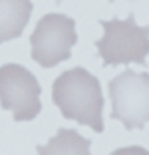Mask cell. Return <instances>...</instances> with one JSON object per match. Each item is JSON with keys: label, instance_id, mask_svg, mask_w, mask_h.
Masks as SVG:
<instances>
[{"label": "cell", "instance_id": "obj_6", "mask_svg": "<svg viewBox=\"0 0 149 155\" xmlns=\"http://www.w3.org/2000/svg\"><path fill=\"white\" fill-rule=\"evenodd\" d=\"M32 16L30 0H0V44L18 38Z\"/></svg>", "mask_w": 149, "mask_h": 155}, {"label": "cell", "instance_id": "obj_4", "mask_svg": "<svg viewBox=\"0 0 149 155\" xmlns=\"http://www.w3.org/2000/svg\"><path fill=\"white\" fill-rule=\"evenodd\" d=\"M76 22L66 14H46L36 24L30 36L32 58L42 68H54L60 62L72 58V46H76Z\"/></svg>", "mask_w": 149, "mask_h": 155}, {"label": "cell", "instance_id": "obj_5", "mask_svg": "<svg viewBox=\"0 0 149 155\" xmlns=\"http://www.w3.org/2000/svg\"><path fill=\"white\" fill-rule=\"evenodd\" d=\"M40 84L28 68L20 64L0 68V105L12 111L16 121H30L40 114Z\"/></svg>", "mask_w": 149, "mask_h": 155}, {"label": "cell", "instance_id": "obj_8", "mask_svg": "<svg viewBox=\"0 0 149 155\" xmlns=\"http://www.w3.org/2000/svg\"><path fill=\"white\" fill-rule=\"evenodd\" d=\"M109 155H149V151L143 149V147H139V145H129V147L115 149L113 153H109Z\"/></svg>", "mask_w": 149, "mask_h": 155}, {"label": "cell", "instance_id": "obj_9", "mask_svg": "<svg viewBox=\"0 0 149 155\" xmlns=\"http://www.w3.org/2000/svg\"><path fill=\"white\" fill-rule=\"evenodd\" d=\"M56 2H62V0H56Z\"/></svg>", "mask_w": 149, "mask_h": 155}, {"label": "cell", "instance_id": "obj_2", "mask_svg": "<svg viewBox=\"0 0 149 155\" xmlns=\"http://www.w3.org/2000/svg\"><path fill=\"white\" fill-rule=\"evenodd\" d=\"M104 36L95 42L104 66L141 64L149 56V26H137L135 16L129 14L125 20H101Z\"/></svg>", "mask_w": 149, "mask_h": 155}, {"label": "cell", "instance_id": "obj_10", "mask_svg": "<svg viewBox=\"0 0 149 155\" xmlns=\"http://www.w3.org/2000/svg\"><path fill=\"white\" fill-rule=\"evenodd\" d=\"M111 2H113V0H111Z\"/></svg>", "mask_w": 149, "mask_h": 155}, {"label": "cell", "instance_id": "obj_7", "mask_svg": "<svg viewBox=\"0 0 149 155\" xmlns=\"http://www.w3.org/2000/svg\"><path fill=\"white\" fill-rule=\"evenodd\" d=\"M91 141L81 137L76 129H58L46 145H38V155H91Z\"/></svg>", "mask_w": 149, "mask_h": 155}, {"label": "cell", "instance_id": "obj_3", "mask_svg": "<svg viewBox=\"0 0 149 155\" xmlns=\"http://www.w3.org/2000/svg\"><path fill=\"white\" fill-rule=\"evenodd\" d=\"M111 119L125 129H141L149 123V74L125 70L109 82Z\"/></svg>", "mask_w": 149, "mask_h": 155}, {"label": "cell", "instance_id": "obj_1", "mask_svg": "<svg viewBox=\"0 0 149 155\" xmlns=\"http://www.w3.org/2000/svg\"><path fill=\"white\" fill-rule=\"evenodd\" d=\"M52 101L66 119L104 131V94L95 76L84 68H72L60 74L52 86Z\"/></svg>", "mask_w": 149, "mask_h": 155}]
</instances>
